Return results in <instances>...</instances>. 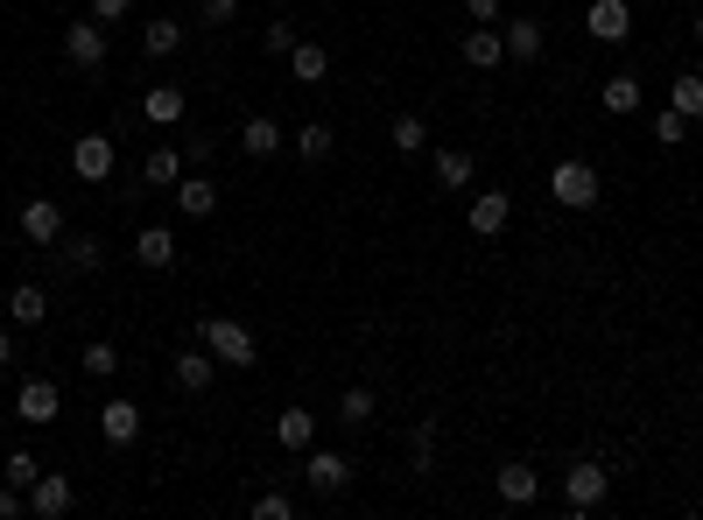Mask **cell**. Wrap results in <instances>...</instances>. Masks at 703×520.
Returning a JSON list of instances; mask_svg holds the SVG:
<instances>
[{
    "mask_svg": "<svg viewBox=\"0 0 703 520\" xmlns=\"http://www.w3.org/2000/svg\"><path fill=\"white\" fill-rule=\"evenodd\" d=\"M584 29H592L598 43H626V35H633V8H626V0H592Z\"/></svg>",
    "mask_w": 703,
    "mask_h": 520,
    "instance_id": "12",
    "label": "cell"
},
{
    "mask_svg": "<svg viewBox=\"0 0 703 520\" xmlns=\"http://www.w3.org/2000/svg\"><path fill=\"white\" fill-rule=\"evenodd\" d=\"M29 513V492L22 486H0V520H22Z\"/></svg>",
    "mask_w": 703,
    "mask_h": 520,
    "instance_id": "41",
    "label": "cell"
},
{
    "mask_svg": "<svg viewBox=\"0 0 703 520\" xmlns=\"http://www.w3.org/2000/svg\"><path fill=\"white\" fill-rule=\"evenodd\" d=\"M198 344H204L219 365H239V373L260 359V344H254V331H246L239 317H204V323H198Z\"/></svg>",
    "mask_w": 703,
    "mask_h": 520,
    "instance_id": "1",
    "label": "cell"
},
{
    "mask_svg": "<svg viewBox=\"0 0 703 520\" xmlns=\"http://www.w3.org/2000/svg\"><path fill=\"white\" fill-rule=\"evenodd\" d=\"M654 141H661V148H682V141H690V120H682L675 106H661V113H654Z\"/></svg>",
    "mask_w": 703,
    "mask_h": 520,
    "instance_id": "35",
    "label": "cell"
},
{
    "mask_svg": "<svg viewBox=\"0 0 703 520\" xmlns=\"http://www.w3.org/2000/svg\"><path fill=\"white\" fill-rule=\"evenodd\" d=\"M141 50L148 56H177L183 50V22H177V14H156V22L141 29Z\"/></svg>",
    "mask_w": 703,
    "mask_h": 520,
    "instance_id": "26",
    "label": "cell"
},
{
    "mask_svg": "<svg viewBox=\"0 0 703 520\" xmlns=\"http://www.w3.org/2000/svg\"><path fill=\"white\" fill-rule=\"evenodd\" d=\"M141 113H148L156 127H177V120H183V85H148Z\"/></svg>",
    "mask_w": 703,
    "mask_h": 520,
    "instance_id": "25",
    "label": "cell"
},
{
    "mask_svg": "<svg viewBox=\"0 0 703 520\" xmlns=\"http://www.w3.org/2000/svg\"><path fill=\"white\" fill-rule=\"evenodd\" d=\"M71 177H85V183L113 177V141L106 134H78V141H71Z\"/></svg>",
    "mask_w": 703,
    "mask_h": 520,
    "instance_id": "10",
    "label": "cell"
},
{
    "mask_svg": "<svg viewBox=\"0 0 703 520\" xmlns=\"http://www.w3.org/2000/svg\"><path fill=\"white\" fill-rule=\"evenodd\" d=\"M99 261H106V246L92 233H64V267H71V275H92Z\"/></svg>",
    "mask_w": 703,
    "mask_h": 520,
    "instance_id": "30",
    "label": "cell"
},
{
    "mask_svg": "<svg viewBox=\"0 0 703 520\" xmlns=\"http://www.w3.org/2000/svg\"><path fill=\"white\" fill-rule=\"evenodd\" d=\"M387 141H394V156H423V148H429V127L415 120V113H402V120L387 127Z\"/></svg>",
    "mask_w": 703,
    "mask_h": 520,
    "instance_id": "32",
    "label": "cell"
},
{
    "mask_svg": "<svg viewBox=\"0 0 703 520\" xmlns=\"http://www.w3.org/2000/svg\"><path fill=\"white\" fill-rule=\"evenodd\" d=\"M135 261L141 267H177V233H169V225H141V233H135Z\"/></svg>",
    "mask_w": 703,
    "mask_h": 520,
    "instance_id": "21",
    "label": "cell"
},
{
    "mask_svg": "<svg viewBox=\"0 0 703 520\" xmlns=\"http://www.w3.org/2000/svg\"><path fill=\"white\" fill-rule=\"evenodd\" d=\"M64 56H71L78 71H99V64H106V22H71V29H64Z\"/></svg>",
    "mask_w": 703,
    "mask_h": 520,
    "instance_id": "11",
    "label": "cell"
},
{
    "mask_svg": "<svg viewBox=\"0 0 703 520\" xmlns=\"http://www.w3.org/2000/svg\"><path fill=\"white\" fill-rule=\"evenodd\" d=\"M548 198H556L563 211H592V204L605 198V183H598V169H592V162H577V156H569V162L548 169Z\"/></svg>",
    "mask_w": 703,
    "mask_h": 520,
    "instance_id": "3",
    "label": "cell"
},
{
    "mask_svg": "<svg viewBox=\"0 0 703 520\" xmlns=\"http://www.w3.org/2000/svg\"><path fill=\"white\" fill-rule=\"evenodd\" d=\"M302 486L324 492V499H338V492L352 486V465H345L338 450H317V443H310V450H302Z\"/></svg>",
    "mask_w": 703,
    "mask_h": 520,
    "instance_id": "4",
    "label": "cell"
},
{
    "mask_svg": "<svg viewBox=\"0 0 703 520\" xmlns=\"http://www.w3.org/2000/svg\"><path fill=\"white\" fill-rule=\"evenodd\" d=\"M14 225H22L29 246H64V204H56V198H29Z\"/></svg>",
    "mask_w": 703,
    "mask_h": 520,
    "instance_id": "5",
    "label": "cell"
},
{
    "mask_svg": "<svg viewBox=\"0 0 703 520\" xmlns=\"http://www.w3.org/2000/svg\"><path fill=\"white\" fill-rule=\"evenodd\" d=\"M71 499H78L71 471H43V478L29 486V513H35V520H64V513H71Z\"/></svg>",
    "mask_w": 703,
    "mask_h": 520,
    "instance_id": "7",
    "label": "cell"
},
{
    "mask_svg": "<svg viewBox=\"0 0 703 520\" xmlns=\"http://www.w3.org/2000/svg\"><path fill=\"white\" fill-rule=\"evenodd\" d=\"M429 169H436V190H471V177H479L471 148H436V156H429Z\"/></svg>",
    "mask_w": 703,
    "mask_h": 520,
    "instance_id": "16",
    "label": "cell"
},
{
    "mask_svg": "<svg viewBox=\"0 0 703 520\" xmlns=\"http://www.w3.org/2000/svg\"><path fill=\"white\" fill-rule=\"evenodd\" d=\"M275 443H281V450H310V443H317V415L289 401V408L275 415Z\"/></svg>",
    "mask_w": 703,
    "mask_h": 520,
    "instance_id": "19",
    "label": "cell"
},
{
    "mask_svg": "<svg viewBox=\"0 0 703 520\" xmlns=\"http://www.w3.org/2000/svg\"><path fill=\"white\" fill-rule=\"evenodd\" d=\"M212 380H219V359L204 352V344L177 352V388H183V394H212Z\"/></svg>",
    "mask_w": 703,
    "mask_h": 520,
    "instance_id": "15",
    "label": "cell"
},
{
    "mask_svg": "<svg viewBox=\"0 0 703 520\" xmlns=\"http://www.w3.org/2000/svg\"><path fill=\"white\" fill-rule=\"evenodd\" d=\"M56 408H64V394H56V380H22V394H14V415L29 422V429H50Z\"/></svg>",
    "mask_w": 703,
    "mask_h": 520,
    "instance_id": "9",
    "label": "cell"
},
{
    "mask_svg": "<svg viewBox=\"0 0 703 520\" xmlns=\"http://www.w3.org/2000/svg\"><path fill=\"white\" fill-rule=\"evenodd\" d=\"M212 156H219V141H212V134H183V162H190V169H204Z\"/></svg>",
    "mask_w": 703,
    "mask_h": 520,
    "instance_id": "40",
    "label": "cell"
},
{
    "mask_svg": "<svg viewBox=\"0 0 703 520\" xmlns=\"http://www.w3.org/2000/svg\"><path fill=\"white\" fill-rule=\"evenodd\" d=\"M141 177L156 183V190H177V183H183V148H148Z\"/></svg>",
    "mask_w": 703,
    "mask_h": 520,
    "instance_id": "24",
    "label": "cell"
},
{
    "mask_svg": "<svg viewBox=\"0 0 703 520\" xmlns=\"http://www.w3.org/2000/svg\"><path fill=\"white\" fill-rule=\"evenodd\" d=\"M78 365H85V373H92V380H113V373H120V344H106V338H92V344H85V352H78Z\"/></svg>",
    "mask_w": 703,
    "mask_h": 520,
    "instance_id": "33",
    "label": "cell"
},
{
    "mask_svg": "<svg viewBox=\"0 0 703 520\" xmlns=\"http://www.w3.org/2000/svg\"><path fill=\"white\" fill-rule=\"evenodd\" d=\"M35 478H43V465H35L29 450H14V457H8V486H22V492H29Z\"/></svg>",
    "mask_w": 703,
    "mask_h": 520,
    "instance_id": "37",
    "label": "cell"
},
{
    "mask_svg": "<svg viewBox=\"0 0 703 520\" xmlns=\"http://www.w3.org/2000/svg\"><path fill=\"white\" fill-rule=\"evenodd\" d=\"M373 415H380V394L373 388H345V394H338V422H345V429H366Z\"/></svg>",
    "mask_w": 703,
    "mask_h": 520,
    "instance_id": "27",
    "label": "cell"
},
{
    "mask_svg": "<svg viewBox=\"0 0 703 520\" xmlns=\"http://www.w3.org/2000/svg\"><path fill=\"white\" fill-rule=\"evenodd\" d=\"M605 499H613V471H605L598 457H577V465L563 471V507L569 513H598Z\"/></svg>",
    "mask_w": 703,
    "mask_h": 520,
    "instance_id": "2",
    "label": "cell"
},
{
    "mask_svg": "<svg viewBox=\"0 0 703 520\" xmlns=\"http://www.w3.org/2000/svg\"><path fill=\"white\" fill-rule=\"evenodd\" d=\"M99 436L113 443V450H127V443L141 436V408H135V401H106V408H99Z\"/></svg>",
    "mask_w": 703,
    "mask_h": 520,
    "instance_id": "17",
    "label": "cell"
},
{
    "mask_svg": "<svg viewBox=\"0 0 703 520\" xmlns=\"http://www.w3.org/2000/svg\"><path fill=\"white\" fill-rule=\"evenodd\" d=\"M289 141H296V156H302V162H324L331 148H338V134H331L324 120H302V127L289 134Z\"/></svg>",
    "mask_w": 703,
    "mask_h": 520,
    "instance_id": "28",
    "label": "cell"
},
{
    "mask_svg": "<svg viewBox=\"0 0 703 520\" xmlns=\"http://www.w3.org/2000/svg\"><path fill=\"white\" fill-rule=\"evenodd\" d=\"M696 43H703V8H696Z\"/></svg>",
    "mask_w": 703,
    "mask_h": 520,
    "instance_id": "45",
    "label": "cell"
},
{
    "mask_svg": "<svg viewBox=\"0 0 703 520\" xmlns=\"http://www.w3.org/2000/svg\"><path fill=\"white\" fill-rule=\"evenodd\" d=\"M239 148H246L254 162H268V156L289 148V127H281L275 113H246V120H239Z\"/></svg>",
    "mask_w": 703,
    "mask_h": 520,
    "instance_id": "6",
    "label": "cell"
},
{
    "mask_svg": "<svg viewBox=\"0 0 703 520\" xmlns=\"http://www.w3.org/2000/svg\"><path fill=\"white\" fill-rule=\"evenodd\" d=\"M169 198L183 204V219H212V211H219V183H212V177H183Z\"/></svg>",
    "mask_w": 703,
    "mask_h": 520,
    "instance_id": "22",
    "label": "cell"
},
{
    "mask_svg": "<svg viewBox=\"0 0 703 520\" xmlns=\"http://www.w3.org/2000/svg\"><path fill=\"white\" fill-rule=\"evenodd\" d=\"M500 43H507V56H514V64H542L548 35H542V22H507V29H500Z\"/></svg>",
    "mask_w": 703,
    "mask_h": 520,
    "instance_id": "20",
    "label": "cell"
},
{
    "mask_svg": "<svg viewBox=\"0 0 703 520\" xmlns=\"http://www.w3.org/2000/svg\"><path fill=\"white\" fill-rule=\"evenodd\" d=\"M8 317H14V323H22V331H29V323H43V317H50V296H43V288H35V282H22V288H14V296H8Z\"/></svg>",
    "mask_w": 703,
    "mask_h": 520,
    "instance_id": "29",
    "label": "cell"
},
{
    "mask_svg": "<svg viewBox=\"0 0 703 520\" xmlns=\"http://www.w3.org/2000/svg\"><path fill=\"white\" fill-rule=\"evenodd\" d=\"M492 492H500V507H535V499H542V471L514 457V465L492 471Z\"/></svg>",
    "mask_w": 703,
    "mask_h": 520,
    "instance_id": "8",
    "label": "cell"
},
{
    "mask_svg": "<svg viewBox=\"0 0 703 520\" xmlns=\"http://www.w3.org/2000/svg\"><path fill=\"white\" fill-rule=\"evenodd\" d=\"M640 99H648V92H640L633 71H613V78L598 85V106H605V113H619V120H626V113H640Z\"/></svg>",
    "mask_w": 703,
    "mask_h": 520,
    "instance_id": "18",
    "label": "cell"
},
{
    "mask_svg": "<svg viewBox=\"0 0 703 520\" xmlns=\"http://www.w3.org/2000/svg\"><path fill=\"white\" fill-rule=\"evenodd\" d=\"M198 22H204V29H225V22H239V0H198Z\"/></svg>",
    "mask_w": 703,
    "mask_h": 520,
    "instance_id": "36",
    "label": "cell"
},
{
    "mask_svg": "<svg viewBox=\"0 0 703 520\" xmlns=\"http://www.w3.org/2000/svg\"><path fill=\"white\" fill-rule=\"evenodd\" d=\"M8 365H14V331L0 323V373H8Z\"/></svg>",
    "mask_w": 703,
    "mask_h": 520,
    "instance_id": "44",
    "label": "cell"
},
{
    "mask_svg": "<svg viewBox=\"0 0 703 520\" xmlns=\"http://www.w3.org/2000/svg\"><path fill=\"white\" fill-rule=\"evenodd\" d=\"M507 211H514V198H507V190H479V198L465 204V225H471L479 240H492V233L507 225Z\"/></svg>",
    "mask_w": 703,
    "mask_h": 520,
    "instance_id": "13",
    "label": "cell"
},
{
    "mask_svg": "<svg viewBox=\"0 0 703 520\" xmlns=\"http://www.w3.org/2000/svg\"><path fill=\"white\" fill-rule=\"evenodd\" d=\"M289 71H296V85H324L331 78V50L324 43H296L289 50Z\"/></svg>",
    "mask_w": 703,
    "mask_h": 520,
    "instance_id": "23",
    "label": "cell"
},
{
    "mask_svg": "<svg viewBox=\"0 0 703 520\" xmlns=\"http://www.w3.org/2000/svg\"><path fill=\"white\" fill-rule=\"evenodd\" d=\"M465 14L471 22H500V0H465Z\"/></svg>",
    "mask_w": 703,
    "mask_h": 520,
    "instance_id": "43",
    "label": "cell"
},
{
    "mask_svg": "<svg viewBox=\"0 0 703 520\" xmlns=\"http://www.w3.org/2000/svg\"><path fill=\"white\" fill-rule=\"evenodd\" d=\"M436 465V422L423 415L415 422V436H408V471H429Z\"/></svg>",
    "mask_w": 703,
    "mask_h": 520,
    "instance_id": "34",
    "label": "cell"
},
{
    "mask_svg": "<svg viewBox=\"0 0 703 520\" xmlns=\"http://www.w3.org/2000/svg\"><path fill=\"white\" fill-rule=\"evenodd\" d=\"M465 64L471 71H500L507 64V43H500V29H492V22H471L465 29Z\"/></svg>",
    "mask_w": 703,
    "mask_h": 520,
    "instance_id": "14",
    "label": "cell"
},
{
    "mask_svg": "<svg viewBox=\"0 0 703 520\" xmlns=\"http://www.w3.org/2000/svg\"><path fill=\"white\" fill-rule=\"evenodd\" d=\"M127 8L135 0H92V22H127Z\"/></svg>",
    "mask_w": 703,
    "mask_h": 520,
    "instance_id": "42",
    "label": "cell"
},
{
    "mask_svg": "<svg viewBox=\"0 0 703 520\" xmlns=\"http://www.w3.org/2000/svg\"><path fill=\"white\" fill-rule=\"evenodd\" d=\"M260 43H268L275 56H289V50L302 43V35H296V22H268V29H260Z\"/></svg>",
    "mask_w": 703,
    "mask_h": 520,
    "instance_id": "39",
    "label": "cell"
},
{
    "mask_svg": "<svg viewBox=\"0 0 703 520\" xmlns=\"http://www.w3.org/2000/svg\"><path fill=\"white\" fill-rule=\"evenodd\" d=\"M289 513H296L289 492H260V499H254V520H289Z\"/></svg>",
    "mask_w": 703,
    "mask_h": 520,
    "instance_id": "38",
    "label": "cell"
},
{
    "mask_svg": "<svg viewBox=\"0 0 703 520\" xmlns=\"http://www.w3.org/2000/svg\"><path fill=\"white\" fill-rule=\"evenodd\" d=\"M669 106L682 113V120H703V78L696 71H682V78L669 85Z\"/></svg>",
    "mask_w": 703,
    "mask_h": 520,
    "instance_id": "31",
    "label": "cell"
}]
</instances>
